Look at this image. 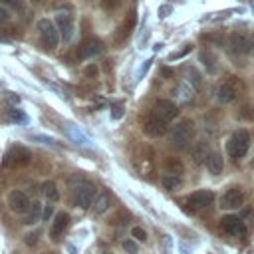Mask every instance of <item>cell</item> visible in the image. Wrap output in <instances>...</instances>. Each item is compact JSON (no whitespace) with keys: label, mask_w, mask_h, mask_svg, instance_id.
I'll return each instance as SVG.
<instances>
[{"label":"cell","mask_w":254,"mask_h":254,"mask_svg":"<svg viewBox=\"0 0 254 254\" xmlns=\"http://www.w3.org/2000/svg\"><path fill=\"white\" fill-rule=\"evenodd\" d=\"M69 187H71V200L75 206L79 208H87L91 206L93 198H95V187L83 179H75L73 183L69 181Z\"/></svg>","instance_id":"6da1fadb"},{"label":"cell","mask_w":254,"mask_h":254,"mask_svg":"<svg viewBox=\"0 0 254 254\" xmlns=\"http://www.w3.org/2000/svg\"><path fill=\"white\" fill-rule=\"evenodd\" d=\"M192 137H194V127H192V121H190V119L179 121V123L173 125L171 131H169L171 143H173L175 147H179V149L189 147V145L192 143Z\"/></svg>","instance_id":"7a4b0ae2"},{"label":"cell","mask_w":254,"mask_h":254,"mask_svg":"<svg viewBox=\"0 0 254 254\" xmlns=\"http://www.w3.org/2000/svg\"><path fill=\"white\" fill-rule=\"evenodd\" d=\"M250 149V133L246 129H238L234 131L228 141H226V153L232 159H242L246 155V151Z\"/></svg>","instance_id":"3957f363"},{"label":"cell","mask_w":254,"mask_h":254,"mask_svg":"<svg viewBox=\"0 0 254 254\" xmlns=\"http://www.w3.org/2000/svg\"><path fill=\"white\" fill-rule=\"evenodd\" d=\"M38 32H40V40L44 44L46 50H54L58 48V42H60V34L56 30V26L50 22V20H40L38 22Z\"/></svg>","instance_id":"277c9868"},{"label":"cell","mask_w":254,"mask_h":254,"mask_svg":"<svg viewBox=\"0 0 254 254\" xmlns=\"http://www.w3.org/2000/svg\"><path fill=\"white\" fill-rule=\"evenodd\" d=\"M151 115H155L157 119L169 123V121H173V119L179 115V107H177L173 101H169V99H159V101L153 105Z\"/></svg>","instance_id":"5b68a950"},{"label":"cell","mask_w":254,"mask_h":254,"mask_svg":"<svg viewBox=\"0 0 254 254\" xmlns=\"http://www.w3.org/2000/svg\"><path fill=\"white\" fill-rule=\"evenodd\" d=\"M28 163H30V151L20 145L10 147L4 155V165H8V167H24Z\"/></svg>","instance_id":"8992f818"},{"label":"cell","mask_w":254,"mask_h":254,"mask_svg":"<svg viewBox=\"0 0 254 254\" xmlns=\"http://www.w3.org/2000/svg\"><path fill=\"white\" fill-rule=\"evenodd\" d=\"M242 204H244V190L240 187H232L220 196V208L224 210H236Z\"/></svg>","instance_id":"52a82bcc"},{"label":"cell","mask_w":254,"mask_h":254,"mask_svg":"<svg viewBox=\"0 0 254 254\" xmlns=\"http://www.w3.org/2000/svg\"><path fill=\"white\" fill-rule=\"evenodd\" d=\"M8 206H10L12 212L26 214L28 208H30V198H28V194H26L24 190L14 189V190H10V194H8Z\"/></svg>","instance_id":"ba28073f"},{"label":"cell","mask_w":254,"mask_h":254,"mask_svg":"<svg viewBox=\"0 0 254 254\" xmlns=\"http://www.w3.org/2000/svg\"><path fill=\"white\" fill-rule=\"evenodd\" d=\"M103 52V44L97 40V38H87L79 44L77 48V58L79 60H91L95 56H99Z\"/></svg>","instance_id":"9c48e42d"},{"label":"cell","mask_w":254,"mask_h":254,"mask_svg":"<svg viewBox=\"0 0 254 254\" xmlns=\"http://www.w3.org/2000/svg\"><path fill=\"white\" fill-rule=\"evenodd\" d=\"M220 228L226 234H232V236H244L246 234V224L242 222L240 216H234V214L222 216L220 218Z\"/></svg>","instance_id":"30bf717a"},{"label":"cell","mask_w":254,"mask_h":254,"mask_svg":"<svg viewBox=\"0 0 254 254\" xmlns=\"http://www.w3.org/2000/svg\"><path fill=\"white\" fill-rule=\"evenodd\" d=\"M212 200H214V194H212L208 189H200V190L192 192V194L187 198V204H189L192 210H200V208L208 206Z\"/></svg>","instance_id":"8fae6325"},{"label":"cell","mask_w":254,"mask_h":254,"mask_svg":"<svg viewBox=\"0 0 254 254\" xmlns=\"http://www.w3.org/2000/svg\"><path fill=\"white\" fill-rule=\"evenodd\" d=\"M143 131L149 135V137H161L167 133V123L157 119L155 115H149L145 121H143Z\"/></svg>","instance_id":"7c38bea8"},{"label":"cell","mask_w":254,"mask_h":254,"mask_svg":"<svg viewBox=\"0 0 254 254\" xmlns=\"http://www.w3.org/2000/svg\"><path fill=\"white\" fill-rule=\"evenodd\" d=\"M228 46H230V50H232L234 54H246V52H250L252 42H250V38H248L246 34L234 32V34L230 36V40H228Z\"/></svg>","instance_id":"4fadbf2b"},{"label":"cell","mask_w":254,"mask_h":254,"mask_svg":"<svg viewBox=\"0 0 254 254\" xmlns=\"http://www.w3.org/2000/svg\"><path fill=\"white\" fill-rule=\"evenodd\" d=\"M56 30H58V34H62V40L64 42H69L71 40V34H73L71 16L69 14H58L56 16Z\"/></svg>","instance_id":"5bb4252c"},{"label":"cell","mask_w":254,"mask_h":254,"mask_svg":"<svg viewBox=\"0 0 254 254\" xmlns=\"http://www.w3.org/2000/svg\"><path fill=\"white\" fill-rule=\"evenodd\" d=\"M236 95H238V89H236L234 81H224L216 87V99L220 103H232L236 99Z\"/></svg>","instance_id":"9a60e30c"},{"label":"cell","mask_w":254,"mask_h":254,"mask_svg":"<svg viewBox=\"0 0 254 254\" xmlns=\"http://www.w3.org/2000/svg\"><path fill=\"white\" fill-rule=\"evenodd\" d=\"M67 222H69V216L67 212H58L56 218H54V224H52V230H50V236L52 240H58L62 236V232L67 228Z\"/></svg>","instance_id":"2e32d148"},{"label":"cell","mask_w":254,"mask_h":254,"mask_svg":"<svg viewBox=\"0 0 254 254\" xmlns=\"http://www.w3.org/2000/svg\"><path fill=\"white\" fill-rule=\"evenodd\" d=\"M135 22H137V14L135 12H129L127 18L121 22V26L117 28V40H125L133 30H135Z\"/></svg>","instance_id":"e0dca14e"},{"label":"cell","mask_w":254,"mask_h":254,"mask_svg":"<svg viewBox=\"0 0 254 254\" xmlns=\"http://www.w3.org/2000/svg\"><path fill=\"white\" fill-rule=\"evenodd\" d=\"M208 147L206 143H196L192 149H190V157L194 163H206V157H208Z\"/></svg>","instance_id":"ac0fdd59"},{"label":"cell","mask_w":254,"mask_h":254,"mask_svg":"<svg viewBox=\"0 0 254 254\" xmlns=\"http://www.w3.org/2000/svg\"><path fill=\"white\" fill-rule=\"evenodd\" d=\"M206 167L212 175H220L222 173V157L218 153H208L206 157Z\"/></svg>","instance_id":"d6986e66"},{"label":"cell","mask_w":254,"mask_h":254,"mask_svg":"<svg viewBox=\"0 0 254 254\" xmlns=\"http://www.w3.org/2000/svg\"><path fill=\"white\" fill-rule=\"evenodd\" d=\"M42 206H44V204H40V200L30 202V208H28V212H26V224H36V222L40 220Z\"/></svg>","instance_id":"ffe728a7"},{"label":"cell","mask_w":254,"mask_h":254,"mask_svg":"<svg viewBox=\"0 0 254 254\" xmlns=\"http://www.w3.org/2000/svg\"><path fill=\"white\" fill-rule=\"evenodd\" d=\"M42 192H44V196H46L48 200H52V202L60 200V192H58V187H56L54 181H46V183L42 185Z\"/></svg>","instance_id":"44dd1931"},{"label":"cell","mask_w":254,"mask_h":254,"mask_svg":"<svg viewBox=\"0 0 254 254\" xmlns=\"http://www.w3.org/2000/svg\"><path fill=\"white\" fill-rule=\"evenodd\" d=\"M198 60L204 64V67H206L208 71H216V56H214L212 52L202 50V52L198 54Z\"/></svg>","instance_id":"7402d4cb"},{"label":"cell","mask_w":254,"mask_h":254,"mask_svg":"<svg viewBox=\"0 0 254 254\" xmlns=\"http://www.w3.org/2000/svg\"><path fill=\"white\" fill-rule=\"evenodd\" d=\"M109 200H111L109 194H107V192H101V194H99L97 198H93V202H91V204H93V212H95V214L105 212L107 206H109Z\"/></svg>","instance_id":"603a6c76"},{"label":"cell","mask_w":254,"mask_h":254,"mask_svg":"<svg viewBox=\"0 0 254 254\" xmlns=\"http://www.w3.org/2000/svg\"><path fill=\"white\" fill-rule=\"evenodd\" d=\"M179 185H181V177L179 175H173V173H165L163 175V187L167 190H175Z\"/></svg>","instance_id":"cb8c5ba5"},{"label":"cell","mask_w":254,"mask_h":254,"mask_svg":"<svg viewBox=\"0 0 254 254\" xmlns=\"http://www.w3.org/2000/svg\"><path fill=\"white\" fill-rule=\"evenodd\" d=\"M8 119L14 121V123H28V115L20 109H10L8 111Z\"/></svg>","instance_id":"d4e9b609"},{"label":"cell","mask_w":254,"mask_h":254,"mask_svg":"<svg viewBox=\"0 0 254 254\" xmlns=\"http://www.w3.org/2000/svg\"><path fill=\"white\" fill-rule=\"evenodd\" d=\"M238 115L242 121H254V105H244Z\"/></svg>","instance_id":"484cf974"},{"label":"cell","mask_w":254,"mask_h":254,"mask_svg":"<svg viewBox=\"0 0 254 254\" xmlns=\"http://www.w3.org/2000/svg\"><path fill=\"white\" fill-rule=\"evenodd\" d=\"M0 2L14 12H24V0H0Z\"/></svg>","instance_id":"4316f807"},{"label":"cell","mask_w":254,"mask_h":254,"mask_svg":"<svg viewBox=\"0 0 254 254\" xmlns=\"http://www.w3.org/2000/svg\"><path fill=\"white\" fill-rule=\"evenodd\" d=\"M190 50H192V46H185L183 50H179V52H175V54H171V56H169V60H171V62H175V60H179V58H183V56H187V54H190Z\"/></svg>","instance_id":"83f0119b"},{"label":"cell","mask_w":254,"mask_h":254,"mask_svg":"<svg viewBox=\"0 0 254 254\" xmlns=\"http://www.w3.org/2000/svg\"><path fill=\"white\" fill-rule=\"evenodd\" d=\"M38 238H40V230H34V232H30V234H26V244L28 246H36V242H38Z\"/></svg>","instance_id":"f1b7e54d"},{"label":"cell","mask_w":254,"mask_h":254,"mask_svg":"<svg viewBox=\"0 0 254 254\" xmlns=\"http://www.w3.org/2000/svg\"><path fill=\"white\" fill-rule=\"evenodd\" d=\"M187 75H190V77H192V79H190L192 87H198V85H200V75H198V73H196L192 67H189V69H187Z\"/></svg>","instance_id":"f546056e"},{"label":"cell","mask_w":254,"mask_h":254,"mask_svg":"<svg viewBox=\"0 0 254 254\" xmlns=\"http://www.w3.org/2000/svg\"><path fill=\"white\" fill-rule=\"evenodd\" d=\"M131 234H133V238H137V240H147V232H145L143 228H139V226H135V228L131 230Z\"/></svg>","instance_id":"4dcf8cb0"},{"label":"cell","mask_w":254,"mask_h":254,"mask_svg":"<svg viewBox=\"0 0 254 254\" xmlns=\"http://www.w3.org/2000/svg\"><path fill=\"white\" fill-rule=\"evenodd\" d=\"M8 20H10V10H6L4 6H0V26L6 24Z\"/></svg>","instance_id":"1f68e13d"},{"label":"cell","mask_w":254,"mask_h":254,"mask_svg":"<svg viewBox=\"0 0 254 254\" xmlns=\"http://www.w3.org/2000/svg\"><path fill=\"white\" fill-rule=\"evenodd\" d=\"M123 248H125L127 252H131V254H137V246H135V242H131V240H125V242H123Z\"/></svg>","instance_id":"d6a6232c"},{"label":"cell","mask_w":254,"mask_h":254,"mask_svg":"<svg viewBox=\"0 0 254 254\" xmlns=\"http://www.w3.org/2000/svg\"><path fill=\"white\" fill-rule=\"evenodd\" d=\"M101 6L107 10H113L115 6H119V0H101Z\"/></svg>","instance_id":"836d02e7"},{"label":"cell","mask_w":254,"mask_h":254,"mask_svg":"<svg viewBox=\"0 0 254 254\" xmlns=\"http://www.w3.org/2000/svg\"><path fill=\"white\" fill-rule=\"evenodd\" d=\"M113 119H119L121 115H123V105H113Z\"/></svg>","instance_id":"e575fe53"},{"label":"cell","mask_w":254,"mask_h":254,"mask_svg":"<svg viewBox=\"0 0 254 254\" xmlns=\"http://www.w3.org/2000/svg\"><path fill=\"white\" fill-rule=\"evenodd\" d=\"M42 208H44V210H42V218H44V220H48V218L52 216V206H50V204H46V206H42Z\"/></svg>","instance_id":"d590c367"},{"label":"cell","mask_w":254,"mask_h":254,"mask_svg":"<svg viewBox=\"0 0 254 254\" xmlns=\"http://www.w3.org/2000/svg\"><path fill=\"white\" fill-rule=\"evenodd\" d=\"M169 12H171V6H161V8H159V16H161V18H165Z\"/></svg>","instance_id":"8d00e7d4"},{"label":"cell","mask_w":254,"mask_h":254,"mask_svg":"<svg viewBox=\"0 0 254 254\" xmlns=\"http://www.w3.org/2000/svg\"><path fill=\"white\" fill-rule=\"evenodd\" d=\"M85 73H89V75H95V67H93V65H91V67H87V69H85Z\"/></svg>","instance_id":"74e56055"},{"label":"cell","mask_w":254,"mask_h":254,"mask_svg":"<svg viewBox=\"0 0 254 254\" xmlns=\"http://www.w3.org/2000/svg\"><path fill=\"white\" fill-rule=\"evenodd\" d=\"M252 167H254V161H252Z\"/></svg>","instance_id":"f35d334b"},{"label":"cell","mask_w":254,"mask_h":254,"mask_svg":"<svg viewBox=\"0 0 254 254\" xmlns=\"http://www.w3.org/2000/svg\"><path fill=\"white\" fill-rule=\"evenodd\" d=\"M105 254H109V252H105Z\"/></svg>","instance_id":"ab89813d"},{"label":"cell","mask_w":254,"mask_h":254,"mask_svg":"<svg viewBox=\"0 0 254 254\" xmlns=\"http://www.w3.org/2000/svg\"><path fill=\"white\" fill-rule=\"evenodd\" d=\"M252 44H254V40H252Z\"/></svg>","instance_id":"60d3db41"}]
</instances>
